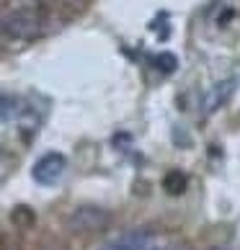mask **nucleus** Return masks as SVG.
<instances>
[{
  "label": "nucleus",
  "instance_id": "obj_1",
  "mask_svg": "<svg viewBox=\"0 0 240 250\" xmlns=\"http://www.w3.org/2000/svg\"><path fill=\"white\" fill-rule=\"evenodd\" d=\"M168 243L155 229H129V232L114 237L101 250H165Z\"/></svg>",
  "mask_w": 240,
  "mask_h": 250
},
{
  "label": "nucleus",
  "instance_id": "obj_2",
  "mask_svg": "<svg viewBox=\"0 0 240 250\" xmlns=\"http://www.w3.org/2000/svg\"><path fill=\"white\" fill-rule=\"evenodd\" d=\"M65 170H67V157L62 152H47L34 163L31 178L39 183V186H54V183L65 175Z\"/></svg>",
  "mask_w": 240,
  "mask_h": 250
},
{
  "label": "nucleus",
  "instance_id": "obj_3",
  "mask_svg": "<svg viewBox=\"0 0 240 250\" xmlns=\"http://www.w3.org/2000/svg\"><path fill=\"white\" fill-rule=\"evenodd\" d=\"M109 211L98 209V207H80L70 214L67 225L75 229V232H98L109 225Z\"/></svg>",
  "mask_w": 240,
  "mask_h": 250
},
{
  "label": "nucleus",
  "instance_id": "obj_4",
  "mask_svg": "<svg viewBox=\"0 0 240 250\" xmlns=\"http://www.w3.org/2000/svg\"><path fill=\"white\" fill-rule=\"evenodd\" d=\"M3 29H5L8 34H13V36L29 39V36L39 34L42 21H39V16H36L34 11H18V13H13V16L5 18V21H3Z\"/></svg>",
  "mask_w": 240,
  "mask_h": 250
},
{
  "label": "nucleus",
  "instance_id": "obj_5",
  "mask_svg": "<svg viewBox=\"0 0 240 250\" xmlns=\"http://www.w3.org/2000/svg\"><path fill=\"white\" fill-rule=\"evenodd\" d=\"M235 85H238V78H230V80L217 83L215 88H209V93L204 96V114H215L217 108H222L233 98Z\"/></svg>",
  "mask_w": 240,
  "mask_h": 250
},
{
  "label": "nucleus",
  "instance_id": "obj_6",
  "mask_svg": "<svg viewBox=\"0 0 240 250\" xmlns=\"http://www.w3.org/2000/svg\"><path fill=\"white\" fill-rule=\"evenodd\" d=\"M18 114V98L11 93H0V122H11Z\"/></svg>",
  "mask_w": 240,
  "mask_h": 250
},
{
  "label": "nucleus",
  "instance_id": "obj_7",
  "mask_svg": "<svg viewBox=\"0 0 240 250\" xmlns=\"http://www.w3.org/2000/svg\"><path fill=\"white\" fill-rule=\"evenodd\" d=\"M163 188L168 193H183V188H186V175L178 173V170H171L163 178Z\"/></svg>",
  "mask_w": 240,
  "mask_h": 250
},
{
  "label": "nucleus",
  "instance_id": "obj_8",
  "mask_svg": "<svg viewBox=\"0 0 240 250\" xmlns=\"http://www.w3.org/2000/svg\"><path fill=\"white\" fill-rule=\"evenodd\" d=\"M153 62H155V67H158L160 72H165V75H168V72H173V70L178 67V57H176L173 52H160V54H158V57H155Z\"/></svg>",
  "mask_w": 240,
  "mask_h": 250
},
{
  "label": "nucleus",
  "instance_id": "obj_9",
  "mask_svg": "<svg viewBox=\"0 0 240 250\" xmlns=\"http://www.w3.org/2000/svg\"><path fill=\"white\" fill-rule=\"evenodd\" d=\"M215 250H217V248H215Z\"/></svg>",
  "mask_w": 240,
  "mask_h": 250
}]
</instances>
